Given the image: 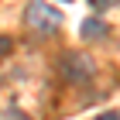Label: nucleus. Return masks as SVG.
I'll return each instance as SVG.
<instances>
[{"label":"nucleus","mask_w":120,"mask_h":120,"mask_svg":"<svg viewBox=\"0 0 120 120\" xmlns=\"http://www.w3.org/2000/svg\"><path fill=\"white\" fill-rule=\"evenodd\" d=\"M24 24L31 31H38V34H55L58 24H62V14L55 7H48L45 0H31L28 10H24Z\"/></svg>","instance_id":"1"},{"label":"nucleus","mask_w":120,"mask_h":120,"mask_svg":"<svg viewBox=\"0 0 120 120\" xmlns=\"http://www.w3.org/2000/svg\"><path fill=\"white\" fill-rule=\"evenodd\" d=\"M58 69H62V79H69V82H86V79H93V72H96L93 58L82 55V52H65L62 62H58Z\"/></svg>","instance_id":"2"},{"label":"nucleus","mask_w":120,"mask_h":120,"mask_svg":"<svg viewBox=\"0 0 120 120\" xmlns=\"http://www.w3.org/2000/svg\"><path fill=\"white\" fill-rule=\"evenodd\" d=\"M79 34H82L86 41H100V38L106 34V24H103L100 17H89V21H82V28H79Z\"/></svg>","instance_id":"3"},{"label":"nucleus","mask_w":120,"mask_h":120,"mask_svg":"<svg viewBox=\"0 0 120 120\" xmlns=\"http://www.w3.org/2000/svg\"><path fill=\"white\" fill-rule=\"evenodd\" d=\"M89 4H93V7H96V10H106V7H113L117 0H89Z\"/></svg>","instance_id":"4"},{"label":"nucleus","mask_w":120,"mask_h":120,"mask_svg":"<svg viewBox=\"0 0 120 120\" xmlns=\"http://www.w3.org/2000/svg\"><path fill=\"white\" fill-rule=\"evenodd\" d=\"M10 48H14V41H10V38H0V58H4V55H7V52H10Z\"/></svg>","instance_id":"5"},{"label":"nucleus","mask_w":120,"mask_h":120,"mask_svg":"<svg viewBox=\"0 0 120 120\" xmlns=\"http://www.w3.org/2000/svg\"><path fill=\"white\" fill-rule=\"evenodd\" d=\"M100 120H120V117H117V113H103Z\"/></svg>","instance_id":"6"},{"label":"nucleus","mask_w":120,"mask_h":120,"mask_svg":"<svg viewBox=\"0 0 120 120\" xmlns=\"http://www.w3.org/2000/svg\"><path fill=\"white\" fill-rule=\"evenodd\" d=\"M10 120H17V113H10ZM21 120H24V117H21Z\"/></svg>","instance_id":"7"}]
</instances>
